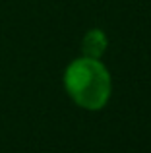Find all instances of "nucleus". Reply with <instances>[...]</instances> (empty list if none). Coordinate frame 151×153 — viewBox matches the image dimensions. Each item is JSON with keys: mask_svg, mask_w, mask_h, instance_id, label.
Segmentation results:
<instances>
[{"mask_svg": "<svg viewBox=\"0 0 151 153\" xmlns=\"http://www.w3.org/2000/svg\"><path fill=\"white\" fill-rule=\"evenodd\" d=\"M64 87L78 107L85 111H101L110 99L113 79L99 58L79 56L66 68Z\"/></svg>", "mask_w": 151, "mask_h": 153, "instance_id": "1", "label": "nucleus"}, {"mask_svg": "<svg viewBox=\"0 0 151 153\" xmlns=\"http://www.w3.org/2000/svg\"><path fill=\"white\" fill-rule=\"evenodd\" d=\"M107 45H109V41H107L105 31H101V29H91V31H87L85 37H83V41H81L83 56H89V58H99V60H101V56L105 54V51H107Z\"/></svg>", "mask_w": 151, "mask_h": 153, "instance_id": "2", "label": "nucleus"}]
</instances>
